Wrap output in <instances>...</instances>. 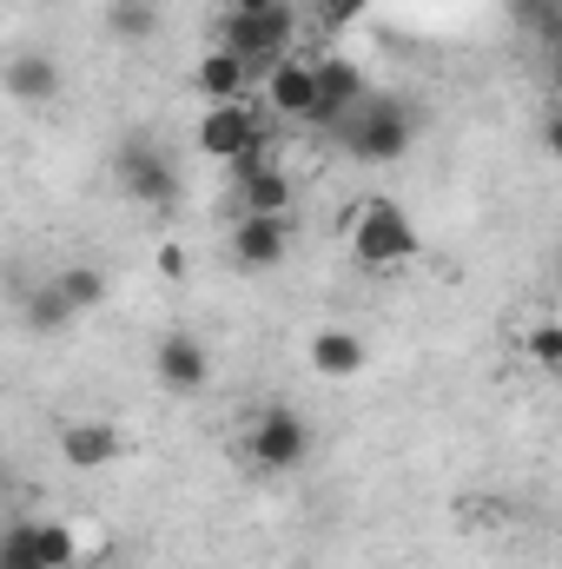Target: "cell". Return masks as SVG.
I'll return each instance as SVG.
<instances>
[{
  "label": "cell",
  "instance_id": "6da1fadb",
  "mask_svg": "<svg viewBox=\"0 0 562 569\" xmlns=\"http://www.w3.org/2000/svg\"><path fill=\"white\" fill-rule=\"evenodd\" d=\"M351 252H358V266H371V272H398V266H411L423 252V239H418V226H411V212H404L398 199L371 192V199L351 212Z\"/></svg>",
  "mask_w": 562,
  "mask_h": 569
},
{
  "label": "cell",
  "instance_id": "7a4b0ae2",
  "mask_svg": "<svg viewBox=\"0 0 562 569\" xmlns=\"http://www.w3.org/2000/svg\"><path fill=\"white\" fill-rule=\"evenodd\" d=\"M338 140H344L351 159H364V166H391V159L411 152V107H404L398 93H378V87H371V93L344 113Z\"/></svg>",
  "mask_w": 562,
  "mask_h": 569
},
{
  "label": "cell",
  "instance_id": "3957f363",
  "mask_svg": "<svg viewBox=\"0 0 562 569\" xmlns=\"http://www.w3.org/2000/svg\"><path fill=\"white\" fill-rule=\"evenodd\" d=\"M291 33H298V20H291L284 0L265 7V13H225V20H219V47H232L252 80H265L272 67L291 60Z\"/></svg>",
  "mask_w": 562,
  "mask_h": 569
},
{
  "label": "cell",
  "instance_id": "277c9868",
  "mask_svg": "<svg viewBox=\"0 0 562 569\" xmlns=\"http://www.w3.org/2000/svg\"><path fill=\"white\" fill-rule=\"evenodd\" d=\"M199 152L205 159H225V166H245V159H259V140H265V113L259 107H245V100H219V107H205V120H199Z\"/></svg>",
  "mask_w": 562,
  "mask_h": 569
},
{
  "label": "cell",
  "instance_id": "5b68a950",
  "mask_svg": "<svg viewBox=\"0 0 562 569\" xmlns=\"http://www.w3.org/2000/svg\"><path fill=\"white\" fill-rule=\"evenodd\" d=\"M245 457H252L265 477L298 470V463L311 457V430H304V418H298L291 405H265V411L252 418V430H245Z\"/></svg>",
  "mask_w": 562,
  "mask_h": 569
},
{
  "label": "cell",
  "instance_id": "8992f818",
  "mask_svg": "<svg viewBox=\"0 0 562 569\" xmlns=\"http://www.w3.org/2000/svg\"><path fill=\"white\" fill-rule=\"evenodd\" d=\"M259 87H265V113H272V120H318V107H324L318 60H284V67H272Z\"/></svg>",
  "mask_w": 562,
  "mask_h": 569
},
{
  "label": "cell",
  "instance_id": "52a82bcc",
  "mask_svg": "<svg viewBox=\"0 0 562 569\" xmlns=\"http://www.w3.org/2000/svg\"><path fill=\"white\" fill-rule=\"evenodd\" d=\"M304 358H311V371H318V378H331V385H344V378H364V371H371V345H364L351 325H318V331H311V345H304Z\"/></svg>",
  "mask_w": 562,
  "mask_h": 569
},
{
  "label": "cell",
  "instance_id": "ba28073f",
  "mask_svg": "<svg viewBox=\"0 0 562 569\" xmlns=\"http://www.w3.org/2000/svg\"><path fill=\"white\" fill-rule=\"evenodd\" d=\"M152 371H159V385H165L172 398H192V391H205L212 358H205V345H199L192 331H165L159 351H152Z\"/></svg>",
  "mask_w": 562,
  "mask_h": 569
},
{
  "label": "cell",
  "instance_id": "9c48e42d",
  "mask_svg": "<svg viewBox=\"0 0 562 569\" xmlns=\"http://www.w3.org/2000/svg\"><path fill=\"white\" fill-rule=\"evenodd\" d=\"M284 252H291V219L239 212V226H232V259H239L245 272H279Z\"/></svg>",
  "mask_w": 562,
  "mask_h": 569
},
{
  "label": "cell",
  "instance_id": "30bf717a",
  "mask_svg": "<svg viewBox=\"0 0 562 569\" xmlns=\"http://www.w3.org/2000/svg\"><path fill=\"white\" fill-rule=\"evenodd\" d=\"M120 179H127V192H133L140 206H165V199L179 192V172H172V159H165L152 140H133L127 152H120Z\"/></svg>",
  "mask_w": 562,
  "mask_h": 569
},
{
  "label": "cell",
  "instance_id": "8fae6325",
  "mask_svg": "<svg viewBox=\"0 0 562 569\" xmlns=\"http://www.w3.org/2000/svg\"><path fill=\"white\" fill-rule=\"evenodd\" d=\"M245 179H239V212H259V219H291V179H284L272 159H245L239 166Z\"/></svg>",
  "mask_w": 562,
  "mask_h": 569
},
{
  "label": "cell",
  "instance_id": "7c38bea8",
  "mask_svg": "<svg viewBox=\"0 0 562 569\" xmlns=\"http://www.w3.org/2000/svg\"><path fill=\"white\" fill-rule=\"evenodd\" d=\"M60 457L73 463V470H107L113 457H120V430L107 425V418H80V425H60Z\"/></svg>",
  "mask_w": 562,
  "mask_h": 569
},
{
  "label": "cell",
  "instance_id": "4fadbf2b",
  "mask_svg": "<svg viewBox=\"0 0 562 569\" xmlns=\"http://www.w3.org/2000/svg\"><path fill=\"white\" fill-rule=\"evenodd\" d=\"M318 87H324V107H318V127H331V133H338V127H344V113H351V107H358V100L371 93V87H364V73H358V67H351L344 53H331V60H318Z\"/></svg>",
  "mask_w": 562,
  "mask_h": 569
},
{
  "label": "cell",
  "instance_id": "5bb4252c",
  "mask_svg": "<svg viewBox=\"0 0 562 569\" xmlns=\"http://www.w3.org/2000/svg\"><path fill=\"white\" fill-rule=\"evenodd\" d=\"M192 87H199L205 107H219V100H245L252 73H245V60H239L232 47H212V53L199 60V73H192Z\"/></svg>",
  "mask_w": 562,
  "mask_h": 569
},
{
  "label": "cell",
  "instance_id": "9a60e30c",
  "mask_svg": "<svg viewBox=\"0 0 562 569\" xmlns=\"http://www.w3.org/2000/svg\"><path fill=\"white\" fill-rule=\"evenodd\" d=\"M7 93L27 100V107H40V100L60 93V67H53L47 53H13V60H7Z\"/></svg>",
  "mask_w": 562,
  "mask_h": 569
},
{
  "label": "cell",
  "instance_id": "2e32d148",
  "mask_svg": "<svg viewBox=\"0 0 562 569\" xmlns=\"http://www.w3.org/2000/svg\"><path fill=\"white\" fill-rule=\"evenodd\" d=\"M107 33L127 40V47L152 40L159 33V0H107Z\"/></svg>",
  "mask_w": 562,
  "mask_h": 569
},
{
  "label": "cell",
  "instance_id": "e0dca14e",
  "mask_svg": "<svg viewBox=\"0 0 562 569\" xmlns=\"http://www.w3.org/2000/svg\"><path fill=\"white\" fill-rule=\"evenodd\" d=\"M53 284H60V298H67L73 311H100V305H107V291H113L107 272H93V266H60Z\"/></svg>",
  "mask_w": 562,
  "mask_h": 569
},
{
  "label": "cell",
  "instance_id": "ac0fdd59",
  "mask_svg": "<svg viewBox=\"0 0 562 569\" xmlns=\"http://www.w3.org/2000/svg\"><path fill=\"white\" fill-rule=\"evenodd\" d=\"M0 569H53L40 550V523H7L0 530Z\"/></svg>",
  "mask_w": 562,
  "mask_h": 569
},
{
  "label": "cell",
  "instance_id": "d6986e66",
  "mask_svg": "<svg viewBox=\"0 0 562 569\" xmlns=\"http://www.w3.org/2000/svg\"><path fill=\"white\" fill-rule=\"evenodd\" d=\"M67 318H80V311L60 298V284H53V279H47L40 291H33V298H27V325H33V331H60Z\"/></svg>",
  "mask_w": 562,
  "mask_h": 569
},
{
  "label": "cell",
  "instance_id": "ffe728a7",
  "mask_svg": "<svg viewBox=\"0 0 562 569\" xmlns=\"http://www.w3.org/2000/svg\"><path fill=\"white\" fill-rule=\"evenodd\" d=\"M40 550H47V563H53V569H80V550H73V517L40 523Z\"/></svg>",
  "mask_w": 562,
  "mask_h": 569
},
{
  "label": "cell",
  "instance_id": "44dd1931",
  "mask_svg": "<svg viewBox=\"0 0 562 569\" xmlns=\"http://www.w3.org/2000/svg\"><path fill=\"white\" fill-rule=\"evenodd\" d=\"M73 550H80V569H87V563H100V557L113 550L107 523H100V517H73Z\"/></svg>",
  "mask_w": 562,
  "mask_h": 569
},
{
  "label": "cell",
  "instance_id": "7402d4cb",
  "mask_svg": "<svg viewBox=\"0 0 562 569\" xmlns=\"http://www.w3.org/2000/svg\"><path fill=\"white\" fill-rule=\"evenodd\" d=\"M530 358L562 378V325H536V331H530Z\"/></svg>",
  "mask_w": 562,
  "mask_h": 569
},
{
  "label": "cell",
  "instance_id": "603a6c76",
  "mask_svg": "<svg viewBox=\"0 0 562 569\" xmlns=\"http://www.w3.org/2000/svg\"><path fill=\"white\" fill-rule=\"evenodd\" d=\"M159 272H165V279H185V252H179V246H159Z\"/></svg>",
  "mask_w": 562,
  "mask_h": 569
},
{
  "label": "cell",
  "instance_id": "cb8c5ba5",
  "mask_svg": "<svg viewBox=\"0 0 562 569\" xmlns=\"http://www.w3.org/2000/svg\"><path fill=\"white\" fill-rule=\"evenodd\" d=\"M543 146H550V159H562V107L543 120Z\"/></svg>",
  "mask_w": 562,
  "mask_h": 569
},
{
  "label": "cell",
  "instance_id": "d4e9b609",
  "mask_svg": "<svg viewBox=\"0 0 562 569\" xmlns=\"http://www.w3.org/2000/svg\"><path fill=\"white\" fill-rule=\"evenodd\" d=\"M265 7H279V0H225V13H265Z\"/></svg>",
  "mask_w": 562,
  "mask_h": 569
},
{
  "label": "cell",
  "instance_id": "484cf974",
  "mask_svg": "<svg viewBox=\"0 0 562 569\" xmlns=\"http://www.w3.org/2000/svg\"><path fill=\"white\" fill-rule=\"evenodd\" d=\"M550 80H556V93H562V40H556V73H550Z\"/></svg>",
  "mask_w": 562,
  "mask_h": 569
},
{
  "label": "cell",
  "instance_id": "4316f807",
  "mask_svg": "<svg viewBox=\"0 0 562 569\" xmlns=\"http://www.w3.org/2000/svg\"><path fill=\"white\" fill-rule=\"evenodd\" d=\"M556 272H562V252H556Z\"/></svg>",
  "mask_w": 562,
  "mask_h": 569
}]
</instances>
